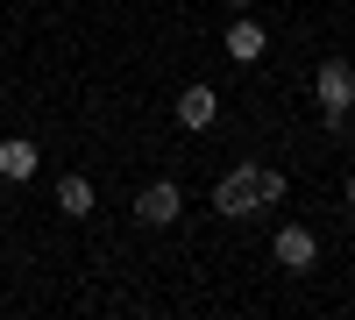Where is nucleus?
<instances>
[{
  "label": "nucleus",
  "mask_w": 355,
  "mask_h": 320,
  "mask_svg": "<svg viewBox=\"0 0 355 320\" xmlns=\"http://www.w3.org/2000/svg\"><path fill=\"white\" fill-rule=\"evenodd\" d=\"M214 114H220V93L214 85H185V93H178V128H214Z\"/></svg>",
  "instance_id": "423d86ee"
},
{
  "label": "nucleus",
  "mask_w": 355,
  "mask_h": 320,
  "mask_svg": "<svg viewBox=\"0 0 355 320\" xmlns=\"http://www.w3.org/2000/svg\"><path fill=\"white\" fill-rule=\"evenodd\" d=\"M220 50L234 57V65H256V57L270 50V36H263V22H249V15H234V22H227V36H220Z\"/></svg>",
  "instance_id": "20e7f679"
},
{
  "label": "nucleus",
  "mask_w": 355,
  "mask_h": 320,
  "mask_svg": "<svg viewBox=\"0 0 355 320\" xmlns=\"http://www.w3.org/2000/svg\"><path fill=\"white\" fill-rule=\"evenodd\" d=\"M348 207H355V178H348Z\"/></svg>",
  "instance_id": "9d476101"
},
{
  "label": "nucleus",
  "mask_w": 355,
  "mask_h": 320,
  "mask_svg": "<svg viewBox=\"0 0 355 320\" xmlns=\"http://www.w3.org/2000/svg\"><path fill=\"white\" fill-rule=\"evenodd\" d=\"M36 164H43V157H36V142H28V135H8V142H0V178L21 185V178H36Z\"/></svg>",
  "instance_id": "0eeeda50"
},
{
  "label": "nucleus",
  "mask_w": 355,
  "mask_h": 320,
  "mask_svg": "<svg viewBox=\"0 0 355 320\" xmlns=\"http://www.w3.org/2000/svg\"><path fill=\"white\" fill-rule=\"evenodd\" d=\"M313 100H320V114H327V128L348 121V107H355V65L348 57H327V65L313 71Z\"/></svg>",
  "instance_id": "f03ea898"
},
{
  "label": "nucleus",
  "mask_w": 355,
  "mask_h": 320,
  "mask_svg": "<svg viewBox=\"0 0 355 320\" xmlns=\"http://www.w3.org/2000/svg\"><path fill=\"white\" fill-rule=\"evenodd\" d=\"M93 178H78V171H64V178H57V214H71V221H85L93 214Z\"/></svg>",
  "instance_id": "6e6552de"
},
{
  "label": "nucleus",
  "mask_w": 355,
  "mask_h": 320,
  "mask_svg": "<svg viewBox=\"0 0 355 320\" xmlns=\"http://www.w3.org/2000/svg\"><path fill=\"white\" fill-rule=\"evenodd\" d=\"M277 199H284V171L242 157V164H234L227 178L214 185V214H220V221H249L256 207H277Z\"/></svg>",
  "instance_id": "f257e3e1"
},
{
  "label": "nucleus",
  "mask_w": 355,
  "mask_h": 320,
  "mask_svg": "<svg viewBox=\"0 0 355 320\" xmlns=\"http://www.w3.org/2000/svg\"><path fill=\"white\" fill-rule=\"evenodd\" d=\"M178 214H185V192H178L171 178H150V185L135 192V221H142V228H171Z\"/></svg>",
  "instance_id": "7ed1b4c3"
},
{
  "label": "nucleus",
  "mask_w": 355,
  "mask_h": 320,
  "mask_svg": "<svg viewBox=\"0 0 355 320\" xmlns=\"http://www.w3.org/2000/svg\"><path fill=\"white\" fill-rule=\"evenodd\" d=\"M277 264L284 271H313V256H320V235H313V228H299V221H291V228H277Z\"/></svg>",
  "instance_id": "39448f33"
},
{
  "label": "nucleus",
  "mask_w": 355,
  "mask_h": 320,
  "mask_svg": "<svg viewBox=\"0 0 355 320\" xmlns=\"http://www.w3.org/2000/svg\"><path fill=\"white\" fill-rule=\"evenodd\" d=\"M227 8H234V15H249V8H256V0H227Z\"/></svg>",
  "instance_id": "1a4fd4ad"
}]
</instances>
